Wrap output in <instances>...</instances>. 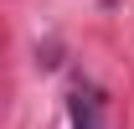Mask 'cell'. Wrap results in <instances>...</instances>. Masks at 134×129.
Returning <instances> with one entry per match:
<instances>
[{
	"mask_svg": "<svg viewBox=\"0 0 134 129\" xmlns=\"http://www.w3.org/2000/svg\"><path fill=\"white\" fill-rule=\"evenodd\" d=\"M67 114H72V129H103V98L93 88H77L67 98Z\"/></svg>",
	"mask_w": 134,
	"mask_h": 129,
	"instance_id": "1",
	"label": "cell"
}]
</instances>
